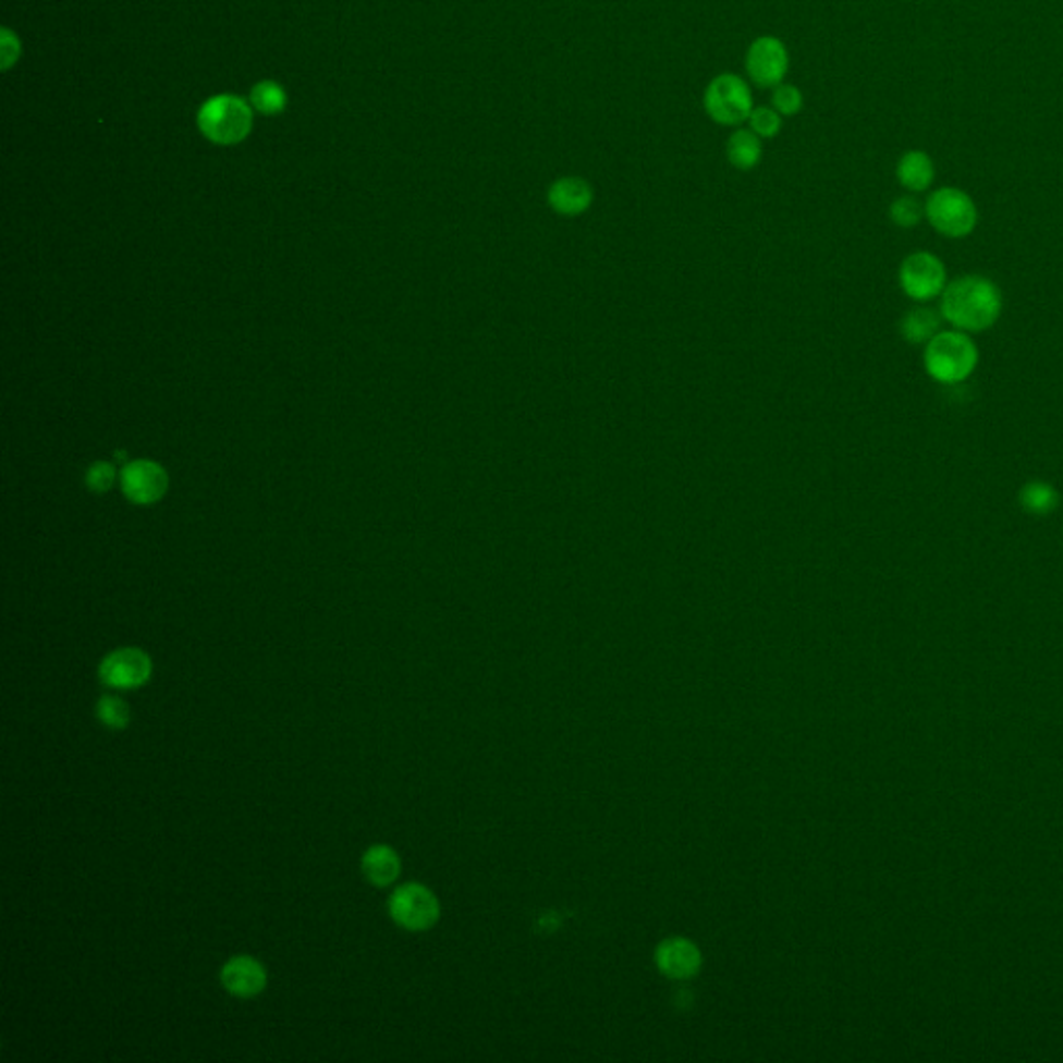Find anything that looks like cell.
I'll return each mask as SVG.
<instances>
[{
    "label": "cell",
    "instance_id": "obj_23",
    "mask_svg": "<svg viewBox=\"0 0 1063 1063\" xmlns=\"http://www.w3.org/2000/svg\"><path fill=\"white\" fill-rule=\"evenodd\" d=\"M889 217L897 227L912 229L925 219V206L918 199L909 198V196L893 199V204L889 208Z\"/></svg>",
    "mask_w": 1063,
    "mask_h": 1063
},
{
    "label": "cell",
    "instance_id": "obj_7",
    "mask_svg": "<svg viewBox=\"0 0 1063 1063\" xmlns=\"http://www.w3.org/2000/svg\"><path fill=\"white\" fill-rule=\"evenodd\" d=\"M746 73L756 88L773 89L785 82L790 50L775 36H758L746 50Z\"/></svg>",
    "mask_w": 1063,
    "mask_h": 1063
},
{
    "label": "cell",
    "instance_id": "obj_12",
    "mask_svg": "<svg viewBox=\"0 0 1063 1063\" xmlns=\"http://www.w3.org/2000/svg\"><path fill=\"white\" fill-rule=\"evenodd\" d=\"M221 982L231 995H258L266 987L265 966L256 957L237 955L222 966Z\"/></svg>",
    "mask_w": 1063,
    "mask_h": 1063
},
{
    "label": "cell",
    "instance_id": "obj_10",
    "mask_svg": "<svg viewBox=\"0 0 1063 1063\" xmlns=\"http://www.w3.org/2000/svg\"><path fill=\"white\" fill-rule=\"evenodd\" d=\"M123 492L137 505H150L164 497L169 478L167 472L148 460H137L125 465L121 472Z\"/></svg>",
    "mask_w": 1063,
    "mask_h": 1063
},
{
    "label": "cell",
    "instance_id": "obj_16",
    "mask_svg": "<svg viewBox=\"0 0 1063 1063\" xmlns=\"http://www.w3.org/2000/svg\"><path fill=\"white\" fill-rule=\"evenodd\" d=\"M941 320H943L941 311L932 310L927 306L912 308L902 318L900 332L909 345H927L930 339L941 331Z\"/></svg>",
    "mask_w": 1063,
    "mask_h": 1063
},
{
    "label": "cell",
    "instance_id": "obj_5",
    "mask_svg": "<svg viewBox=\"0 0 1063 1063\" xmlns=\"http://www.w3.org/2000/svg\"><path fill=\"white\" fill-rule=\"evenodd\" d=\"M925 217L937 233L950 240H962L975 231L978 210L975 199L966 192L957 187H941L927 199Z\"/></svg>",
    "mask_w": 1063,
    "mask_h": 1063
},
{
    "label": "cell",
    "instance_id": "obj_18",
    "mask_svg": "<svg viewBox=\"0 0 1063 1063\" xmlns=\"http://www.w3.org/2000/svg\"><path fill=\"white\" fill-rule=\"evenodd\" d=\"M1018 501L1024 513L1042 517V515H1051L1060 508V492L1049 482L1033 480L1019 488Z\"/></svg>",
    "mask_w": 1063,
    "mask_h": 1063
},
{
    "label": "cell",
    "instance_id": "obj_13",
    "mask_svg": "<svg viewBox=\"0 0 1063 1063\" xmlns=\"http://www.w3.org/2000/svg\"><path fill=\"white\" fill-rule=\"evenodd\" d=\"M655 957H657L659 970L664 976L675 978V980H684V978L696 975L700 970V962H702L698 948L692 941L680 939V937L663 941L657 948Z\"/></svg>",
    "mask_w": 1063,
    "mask_h": 1063
},
{
    "label": "cell",
    "instance_id": "obj_8",
    "mask_svg": "<svg viewBox=\"0 0 1063 1063\" xmlns=\"http://www.w3.org/2000/svg\"><path fill=\"white\" fill-rule=\"evenodd\" d=\"M389 912L399 927L407 930H426L437 925L441 906L428 887L407 883L399 887L389 902Z\"/></svg>",
    "mask_w": 1063,
    "mask_h": 1063
},
{
    "label": "cell",
    "instance_id": "obj_21",
    "mask_svg": "<svg viewBox=\"0 0 1063 1063\" xmlns=\"http://www.w3.org/2000/svg\"><path fill=\"white\" fill-rule=\"evenodd\" d=\"M748 127L753 130L760 139L775 137L783 127V117L769 105V107H754L748 117Z\"/></svg>",
    "mask_w": 1063,
    "mask_h": 1063
},
{
    "label": "cell",
    "instance_id": "obj_9",
    "mask_svg": "<svg viewBox=\"0 0 1063 1063\" xmlns=\"http://www.w3.org/2000/svg\"><path fill=\"white\" fill-rule=\"evenodd\" d=\"M100 680L117 689L144 686L152 675V659L139 648H119L100 663Z\"/></svg>",
    "mask_w": 1063,
    "mask_h": 1063
},
{
    "label": "cell",
    "instance_id": "obj_4",
    "mask_svg": "<svg viewBox=\"0 0 1063 1063\" xmlns=\"http://www.w3.org/2000/svg\"><path fill=\"white\" fill-rule=\"evenodd\" d=\"M702 107L712 123L740 127L753 112V88L737 73H721L712 77L705 89Z\"/></svg>",
    "mask_w": 1063,
    "mask_h": 1063
},
{
    "label": "cell",
    "instance_id": "obj_3",
    "mask_svg": "<svg viewBox=\"0 0 1063 1063\" xmlns=\"http://www.w3.org/2000/svg\"><path fill=\"white\" fill-rule=\"evenodd\" d=\"M254 127V109L237 94H219L208 98L198 111V130L206 139L219 146L244 142Z\"/></svg>",
    "mask_w": 1063,
    "mask_h": 1063
},
{
    "label": "cell",
    "instance_id": "obj_22",
    "mask_svg": "<svg viewBox=\"0 0 1063 1063\" xmlns=\"http://www.w3.org/2000/svg\"><path fill=\"white\" fill-rule=\"evenodd\" d=\"M771 107L781 117H796L797 112L804 109V94L794 84H779L771 94Z\"/></svg>",
    "mask_w": 1063,
    "mask_h": 1063
},
{
    "label": "cell",
    "instance_id": "obj_20",
    "mask_svg": "<svg viewBox=\"0 0 1063 1063\" xmlns=\"http://www.w3.org/2000/svg\"><path fill=\"white\" fill-rule=\"evenodd\" d=\"M96 714L98 719L111 728V730H123L130 725V719H132V712H130V707L123 698L119 696H102L96 705Z\"/></svg>",
    "mask_w": 1063,
    "mask_h": 1063
},
{
    "label": "cell",
    "instance_id": "obj_15",
    "mask_svg": "<svg viewBox=\"0 0 1063 1063\" xmlns=\"http://www.w3.org/2000/svg\"><path fill=\"white\" fill-rule=\"evenodd\" d=\"M725 156L737 171H753L762 158V139L750 127H737L725 142Z\"/></svg>",
    "mask_w": 1063,
    "mask_h": 1063
},
{
    "label": "cell",
    "instance_id": "obj_19",
    "mask_svg": "<svg viewBox=\"0 0 1063 1063\" xmlns=\"http://www.w3.org/2000/svg\"><path fill=\"white\" fill-rule=\"evenodd\" d=\"M249 105L254 111L260 112V114H266V117H274L279 112L285 111L288 107V91L272 82V80H266V82H258L254 88H252V94H249Z\"/></svg>",
    "mask_w": 1063,
    "mask_h": 1063
},
{
    "label": "cell",
    "instance_id": "obj_11",
    "mask_svg": "<svg viewBox=\"0 0 1063 1063\" xmlns=\"http://www.w3.org/2000/svg\"><path fill=\"white\" fill-rule=\"evenodd\" d=\"M592 199H595L592 185L577 175L554 179L547 190L549 206L561 217L584 215L592 206Z\"/></svg>",
    "mask_w": 1063,
    "mask_h": 1063
},
{
    "label": "cell",
    "instance_id": "obj_6",
    "mask_svg": "<svg viewBox=\"0 0 1063 1063\" xmlns=\"http://www.w3.org/2000/svg\"><path fill=\"white\" fill-rule=\"evenodd\" d=\"M900 288L914 302L941 297L948 288V268L930 252H914L900 266Z\"/></svg>",
    "mask_w": 1063,
    "mask_h": 1063
},
{
    "label": "cell",
    "instance_id": "obj_17",
    "mask_svg": "<svg viewBox=\"0 0 1063 1063\" xmlns=\"http://www.w3.org/2000/svg\"><path fill=\"white\" fill-rule=\"evenodd\" d=\"M897 179L909 192H925L934 179V167L927 152L909 150L897 162Z\"/></svg>",
    "mask_w": 1063,
    "mask_h": 1063
},
{
    "label": "cell",
    "instance_id": "obj_14",
    "mask_svg": "<svg viewBox=\"0 0 1063 1063\" xmlns=\"http://www.w3.org/2000/svg\"><path fill=\"white\" fill-rule=\"evenodd\" d=\"M362 870L372 885H391L401 875V858L389 845H372L362 858Z\"/></svg>",
    "mask_w": 1063,
    "mask_h": 1063
},
{
    "label": "cell",
    "instance_id": "obj_2",
    "mask_svg": "<svg viewBox=\"0 0 1063 1063\" xmlns=\"http://www.w3.org/2000/svg\"><path fill=\"white\" fill-rule=\"evenodd\" d=\"M978 357L968 332L939 331L925 345V370L939 384H960L975 375Z\"/></svg>",
    "mask_w": 1063,
    "mask_h": 1063
},
{
    "label": "cell",
    "instance_id": "obj_1",
    "mask_svg": "<svg viewBox=\"0 0 1063 1063\" xmlns=\"http://www.w3.org/2000/svg\"><path fill=\"white\" fill-rule=\"evenodd\" d=\"M1003 310V297L995 283L980 274L953 279L941 293L939 311L957 331L985 332L993 329Z\"/></svg>",
    "mask_w": 1063,
    "mask_h": 1063
},
{
    "label": "cell",
    "instance_id": "obj_24",
    "mask_svg": "<svg viewBox=\"0 0 1063 1063\" xmlns=\"http://www.w3.org/2000/svg\"><path fill=\"white\" fill-rule=\"evenodd\" d=\"M114 480H117V469L109 462H96L89 467L88 476H86V482L94 492L111 490Z\"/></svg>",
    "mask_w": 1063,
    "mask_h": 1063
}]
</instances>
